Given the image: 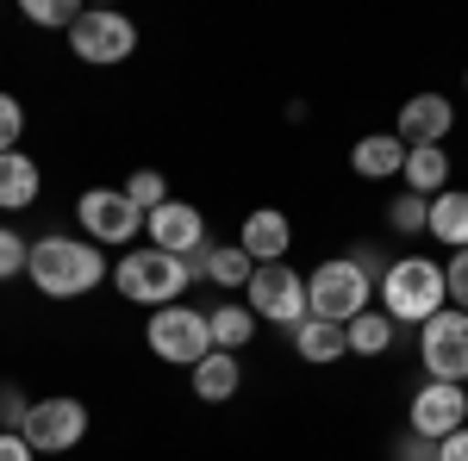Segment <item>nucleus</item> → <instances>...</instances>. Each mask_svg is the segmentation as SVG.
<instances>
[{"label": "nucleus", "mask_w": 468, "mask_h": 461, "mask_svg": "<svg viewBox=\"0 0 468 461\" xmlns=\"http://www.w3.org/2000/svg\"><path fill=\"white\" fill-rule=\"evenodd\" d=\"M26 281L44 293V299H81V293H94L101 281H112L107 268V249L88 244L81 231H50V237H37L32 244V262H26Z\"/></svg>", "instance_id": "nucleus-1"}, {"label": "nucleus", "mask_w": 468, "mask_h": 461, "mask_svg": "<svg viewBox=\"0 0 468 461\" xmlns=\"http://www.w3.org/2000/svg\"><path fill=\"white\" fill-rule=\"evenodd\" d=\"M375 306L394 324H431L450 306V287H443V262L431 256H394L388 275L375 287Z\"/></svg>", "instance_id": "nucleus-2"}, {"label": "nucleus", "mask_w": 468, "mask_h": 461, "mask_svg": "<svg viewBox=\"0 0 468 461\" xmlns=\"http://www.w3.org/2000/svg\"><path fill=\"white\" fill-rule=\"evenodd\" d=\"M112 287H119V299L163 312V306H181V293L194 287V268L169 249H125L119 268H112Z\"/></svg>", "instance_id": "nucleus-3"}, {"label": "nucleus", "mask_w": 468, "mask_h": 461, "mask_svg": "<svg viewBox=\"0 0 468 461\" xmlns=\"http://www.w3.org/2000/svg\"><path fill=\"white\" fill-rule=\"evenodd\" d=\"M306 306H313V319L350 324L356 312H368V306H375V281L362 275L350 256H324L319 268L306 275Z\"/></svg>", "instance_id": "nucleus-4"}, {"label": "nucleus", "mask_w": 468, "mask_h": 461, "mask_svg": "<svg viewBox=\"0 0 468 461\" xmlns=\"http://www.w3.org/2000/svg\"><path fill=\"white\" fill-rule=\"evenodd\" d=\"M244 306L256 312V324H275V330H293V324L313 319V306H306V275H300L293 262L256 268L250 287H244Z\"/></svg>", "instance_id": "nucleus-5"}, {"label": "nucleus", "mask_w": 468, "mask_h": 461, "mask_svg": "<svg viewBox=\"0 0 468 461\" xmlns=\"http://www.w3.org/2000/svg\"><path fill=\"white\" fill-rule=\"evenodd\" d=\"M144 343H150L156 361H169V368H194V361L213 355V330H207V312H194V306H163V312H150Z\"/></svg>", "instance_id": "nucleus-6"}, {"label": "nucleus", "mask_w": 468, "mask_h": 461, "mask_svg": "<svg viewBox=\"0 0 468 461\" xmlns=\"http://www.w3.org/2000/svg\"><path fill=\"white\" fill-rule=\"evenodd\" d=\"M69 50L88 63V69H112L138 50V26L112 6H81V19L69 26Z\"/></svg>", "instance_id": "nucleus-7"}, {"label": "nucleus", "mask_w": 468, "mask_h": 461, "mask_svg": "<svg viewBox=\"0 0 468 461\" xmlns=\"http://www.w3.org/2000/svg\"><path fill=\"white\" fill-rule=\"evenodd\" d=\"M75 225H81V237L101 249H125L138 231H144V213L125 200V187H88L81 200H75Z\"/></svg>", "instance_id": "nucleus-8"}, {"label": "nucleus", "mask_w": 468, "mask_h": 461, "mask_svg": "<svg viewBox=\"0 0 468 461\" xmlns=\"http://www.w3.org/2000/svg\"><path fill=\"white\" fill-rule=\"evenodd\" d=\"M419 361H425V381L468 387V312L443 306L431 324H419Z\"/></svg>", "instance_id": "nucleus-9"}, {"label": "nucleus", "mask_w": 468, "mask_h": 461, "mask_svg": "<svg viewBox=\"0 0 468 461\" xmlns=\"http://www.w3.org/2000/svg\"><path fill=\"white\" fill-rule=\"evenodd\" d=\"M88 405L75 399V393H57V399H32V418H26V443H32L37 456H69L75 443L88 436Z\"/></svg>", "instance_id": "nucleus-10"}, {"label": "nucleus", "mask_w": 468, "mask_h": 461, "mask_svg": "<svg viewBox=\"0 0 468 461\" xmlns=\"http://www.w3.org/2000/svg\"><path fill=\"white\" fill-rule=\"evenodd\" d=\"M468 424V387H450V381H425L406 405V430L425 436V443H443Z\"/></svg>", "instance_id": "nucleus-11"}, {"label": "nucleus", "mask_w": 468, "mask_h": 461, "mask_svg": "<svg viewBox=\"0 0 468 461\" xmlns=\"http://www.w3.org/2000/svg\"><path fill=\"white\" fill-rule=\"evenodd\" d=\"M144 237L150 249H169V256H200L207 249V218H200V206H187V200H169V206H156V213L144 218Z\"/></svg>", "instance_id": "nucleus-12"}, {"label": "nucleus", "mask_w": 468, "mask_h": 461, "mask_svg": "<svg viewBox=\"0 0 468 461\" xmlns=\"http://www.w3.org/2000/svg\"><path fill=\"white\" fill-rule=\"evenodd\" d=\"M450 125H456V107H450L443 94H412V100H399L394 138L406 143V150H425V143L450 138Z\"/></svg>", "instance_id": "nucleus-13"}, {"label": "nucleus", "mask_w": 468, "mask_h": 461, "mask_svg": "<svg viewBox=\"0 0 468 461\" xmlns=\"http://www.w3.org/2000/svg\"><path fill=\"white\" fill-rule=\"evenodd\" d=\"M238 249L250 256L256 268H269V262H288L293 249V218L275 213V206H256L244 225H238Z\"/></svg>", "instance_id": "nucleus-14"}, {"label": "nucleus", "mask_w": 468, "mask_h": 461, "mask_svg": "<svg viewBox=\"0 0 468 461\" xmlns=\"http://www.w3.org/2000/svg\"><path fill=\"white\" fill-rule=\"evenodd\" d=\"M187 387H194V399H207V405H225V399H238V387H244V361L231 350H213L207 361L187 368Z\"/></svg>", "instance_id": "nucleus-15"}, {"label": "nucleus", "mask_w": 468, "mask_h": 461, "mask_svg": "<svg viewBox=\"0 0 468 461\" xmlns=\"http://www.w3.org/2000/svg\"><path fill=\"white\" fill-rule=\"evenodd\" d=\"M37 194H44V169L26 150H6L0 156V213H26L37 206Z\"/></svg>", "instance_id": "nucleus-16"}, {"label": "nucleus", "mask_w": 468, "mask_h": 461, "mask_svg": "<svg viewBox=\"0 0 468 461\" xmlns=\"http://www.w3.org/2000/svg\"><path fill=\"white\" fill-rule=\"evenodd\" d=\"M288 343H293V355H300V361H313V368H331V361H344V355H350V337H344V324H331V319L293 324Z\"/></svg>", "instance_id": "nucleus-17"}, {"label": "nucleus", "mask_w": 468, "mask_h": 461, "mask_svg": "<svg viewBox=\"0 0 468 461\" xmlns=\"http://www.w3.org/2000/svg\"><path fill=\"white\" fill-rule=\"evenodd\" d=\"M350 169H356L362 181H399L406 143H399L394 131H368V138H356V150H350Z\"/></svg>", "instance_id": "nucleus-18"}, {"label": "nucleus", "mask_w": 468, "mask_h": 461, "mask_svg": "<svg viewBox=\"0 0 468 461\" xmlns=\"http://www.w3.org/2000/svg\"><path fill=\"white\" fill-rule=\"evenodd\" d=\"M406 194H419V200H437V194H450V150L443 143H425V150H406Z\"/></svg>", "instance_id": "nucleus-19"}, {"label": "nucleus", "mask_w": 468, "mask_h": 461, "mask_svg": "<svg viewBox=\"0 0 468 461\" xmlns=\"http://www.w3.org/2000/svg\"><path fill=\"white\" fill-rule=\"evenodd\" d=\"M187 268H194V275H207L213 287H238V293H244L250 275H256V262L238 244H207L200 256H187Z\"/></svg>", "instance_id": "nucleus-20"}, {"label": "nucleus", "mask_w": 468, "mask_h": 461, "mask_svg": "<svg viewBox=\"0 0 468 461\" xmlns=\"http://www.w3.org/2000/svg\"><path fill=\"white\" fill-rule=\"evenodd\" d=\"M425 231H431L450 256L468 249V194H463V187H450V194H437V200H431V225H425Z\"/></svg>", "instance_id": "nucleus-21"}, {"label": "nucleus", "mask_w": 468, "mask_h": 461, "mask_svg": "<svg viewBox=\"0 0 468 461\" xmlns=\"http://www.w3.org/2000/svg\"><path fill=\"white\" fill-rule=\"evenodd\" d=\"M207 330H213V350L238 355L256 337V312H250V306H238V299H218L213 312H207Z\"/></svg>", "instance_id": "nucleus-22"}, {"label": "nucleus", "mask_w": 468, "mask_h": 461, "mask_svg": "<svg viewBox=\"0 0 468 461\" xmlns=\"http://www.w3.org/2000/svg\"><path fill=\"white\" fill-rule=\"evenodd\" d=\"M394 330H399V324L388 319L381 306H368V312H356V319L344 324V337H350V355H368V361L394 350Z\"/></svg>", "instance_id": "nucleus-23"}, {"label": "nucleus", "mask_w": 468, "mask_h": 461, "mask_svg": "<svg viewBox=\"0 0 468 461\" xmlns=\"http://www.w3.org/2000/svg\"><path fill=\"white\" fill-rule=\"evenodd\" d=\"M388 225H394L399 237H419V231L431 225V200H419V194H399V200H388Z\"/></svg>", "instance_id": "nucleus-24"}, {"label": "nucleus", "mask_w": 468, "mask_h": 461, "mask_svg": "<svg viewBox=\"0 0 468 461\" xmlns=\"http://www.w3.org/2000/svg\"><path fill=\"white\" fill-rule=\"evenodd\" d=\"M125 200H132V206H138V213H156V206H169V181L156 175V169H138V175L125 181Z\"/></svg>", "instance_id": "nucleus-25"}, {"label": "nucleus", "mask_w": 468, "mask_h": 461, "mask_svg": "<svg viewBox=\"0 0 468 461\" xmlns=\"http://www.w3.org/2000/svg\"><path fill=\"white\" fill-rule=\"evenodd\" d=\"M19 13H26L32 26H50V32H57V26L69 32L75 19H81V6H75V0H19Z\"/></svg>", "instance_id": "nucleus-26"}, {"label": "nucleus", "mask_w": 468, "mask_h": 461, "mask_svg": "<svg viewBox=\"0 0 468 461\" xmlns=\"http://www.w3.org/2000/svg\"><path fill=\"white\" fill-rule=\"evenodd\" d=\"M26 262H32V244L13 231V225H0V281H13V275H26Z\"/></svg>", "instance_id": "nucleus-27"}, {"label": "nucleus", "mask_w": 468, "mask_h": 461, "mask_svg": "<svg viewBox=\"0 0 468 461\" xmlns=\"http://www.w3.org/2000/svg\"><path fill=\"white\" fill-rule=\"evenodd\" d=\"M19 138H26V107H19V94H0V156L19 150Z\"/></svg>", "instance_id": "nucleus-28"}, {"label": "nucleus", "mask_w": 468, "mask_h": 461, "mask_svg": "<svg viewBox=\"0 0 468 461\" xmlns=\"http://www.w3.org/2000/svg\"><path fill=\"white\" fill-rule=\"evenodd\" d=\"M26 418H32V399L13 381H0V430H26Z\"/></svg>", "instance_id": "nucleus-29"}, {"label": "nucleus", "mask_w": 468, "mask_h": 461, "mask_svg": "<svg viewBox=\"0 0 468 461\" xmlns=\"http://www.w3.org/2000/svg\"><path fill=\"white\" fill-rule=\"evenodd\" d=\"M443 287H450V306L468 312V249H456V256L443 262Z\"/></svg>", "instance_id": "nucleus-30"}, {"label": "nucleus", "mask_w": 468, "mask_h": 461, "mask_svg": "<svg viewBox=\"0 0 468 461\" xmlns=\"http://www.w3.org/2000/svg\"><path fill=\"white\" fill-rule=\"evenodd\" d=\"M394 461H437V443H425V436L406 430V436L394 443Z\"/></svg>", "instance_id": "nucleus-31"}, {"label": "nucleus", "mask_w": 468, "mask_h": 461, "mask_svg": "<svg viewBox=\"0 0 468 461\" xmlns=\"http://www.w3.org/2000/svg\"><path fill=\"white\" fill-rule=\"evenodd\" d=\"M0 461H37V449L19 436V430H0Z\"/></svg>", "instance_id": "nucleus-32"}, {"label": "nucleus", "mask_w": 468, "mask_h": 461, "mask_svg": "<svg viewBox=\"0 0 468 461\" xmlns=\"http://www.w3.org/2000/svg\"><path fill=\"white\" fill-rule=\"evenodd\" d=\"M437 461H468V424L456 430V436H443V443H437Z\"/></svg>", "instance_id": "nucleus-33"}, {"label": "nucleus", "mask_w": 468, "mask_h": 461, "mask_svg": "<svg viewBox=\"0 0 468 461\" xmlns=\"http://www.w3.org/2000/svg\"><path fill=\"white\" fill-rule=\"evenodd\" d=\"M463 88H468V69H463Z\"/></svg>", "instance_id": "nucleus-34"}]
</instances>
